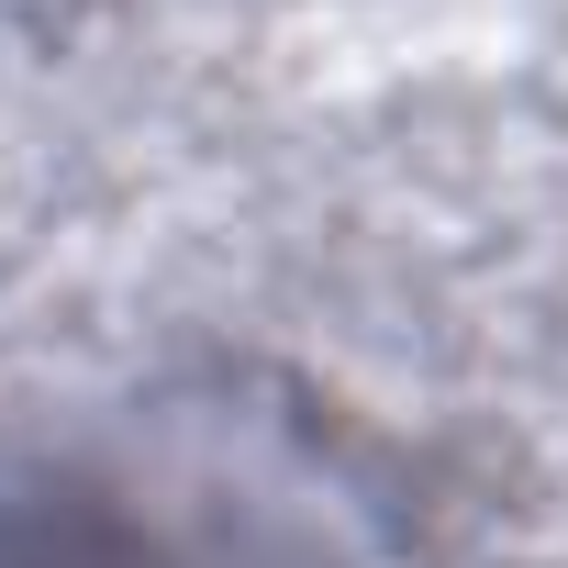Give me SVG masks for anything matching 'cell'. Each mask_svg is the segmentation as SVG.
Instances as JSON below:
<instances>
[{
    "label": "cell",
    "instance_id": "1",
    "mask_svg": "<svg viewBox=\"0 0 568 568\" xmlns=\"http://www.w3.org/2000/svg\"><path fill=\"white\" fill-rule=\"evenodd\" d=\"M0 568H201V546L123 513L112 490H23L0 501Z\"/></svg>",
    "mask_w": 568,
    "mask_h": 568
}]
</instances>
